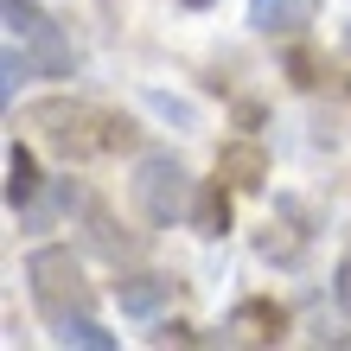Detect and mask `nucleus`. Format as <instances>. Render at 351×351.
I'll use <instances>...</instances> for the list:
<instances>
[{
	"label": "nucleus",
	"instance_id": "obj_1",
	"mask_svg": "<svg viewBox=\"0 0 351 351\" xmlns=\"http://www.w3.org/2000/svg\"><path fill=\"white\" fill-rule=\"evenodd\" d=\"M26 121H32V128L45 134L64 160H96V154H121V147H134V128H128L121 115L96 109V102H71V96H58V102H32Z\"/></svg>",
	"mask_w": 351,
	"mask_h": 351
},
{
	"label": "nucleus",
	"instance_id": "obj_2",
	"mask_svg": "<svg viewBox=\"0 0 351 351\" xmlns=\"http://www.w3.org/2000/svg\"><path fill=\"white\" fill-rule=\"evenodd\" d=\"M26 281H32V300H38V313L51 326L71 319V313H90V281H84V262L71 250H32Z\"/></svg>",
	"mask_w": 351,
	"mask_h": 351
},
{
	"label": "nucleus",
	"instance_id": "obj_3",
	"mask_svg": "<svg viewBox=\"0 0 351 351\" xmlns=\"http://www.w3.org/2000/svg\"><path fill=\"white\" fill-rule=\"evenodd\" d=\"M134 204L147 211L154 223H173V217H192V179L173 154H147L134 167Z\"/></svg>",
	"mask_w": 351,
	"mask_h": 351
},
{
	"label": "nucleus",
	"instance_id": "obj_4",
	"mask_svg": "<svg viewBox=\"0 0 351 351\" xmlns=\"http://www.w3.org/2000/svg\"><path fill=\"white\" fill-rule=\"evenodd\" d=\"M26 64H32V77H71V71H77V51L58 38V26L45 19V26L26 38Z\"/></svg>",
	"mask_w": 351,
	"mask_h": 351
},
{
	"label": "nucleus",
	"instance_id": "obj_5",
	"mask_svg": "<svg viewBox=\"0 0 351 351\" xmlns=\"http://www.w3.org/2000/svg\"><path fill=\"white\" fill-rule=\"evenodd\" d=\"M115 300H121V313H160V306L173 300V275H121L115 281Z\"/></svg>",
	"mask_w": 351,
	"mask_h": 351
},
{
	"label": "nucleus",
	"instance_id": "obj_6",
	"mask_svg": "<svg viewBox=\"0 0 351 351\" xmlns=\"http://www.w3.org/2000/svg\"><path fill=\"white\" fill-rule=\"evenodd\" d=\"M217 173L237 185V192H256V185L268 179V154L256 147V141H230V147L217 154Z\"/></svg>",
	"mask_w": 351,
	"mask_h": 351
},
{
	"label": "nucleus",
	"instance_id": "obj_7",
	"mask_svg": "<svg viewBox=\"0 0 351 351\" xmlns=\"http://www.w3.org/2000/svg\"><path fill=\"white\" fill-rule=\"evenodd\" d=\"M313 7L319 0H250V26L256 32H300V26H313Z\"/></svg>",
	"mask_w": 351,
	"mask_h": 351
},
{
	"label": "nucleus",
	"instance_id": "obj_8",
	"mask_svg": "<svg viewBox=\"0 0 351 351\" xmlns=\"http://www.w3.org/2000/svg\"><path fill=\"white\" fill-rule=\"evenodd\" d=\"M192 230L198 237H223V230H230V192H223V173L192 192Z\"/></svg>",
	"mask_w": 351,
	"mask_h": 351
},
{
	"label": "nucleus",
	"instance_id": "obj_9",
	"mask_svg": "<svg viewBox=\"0 0 351 351\" xmlns=\"http://www.w3.org/2000/svg\"><path fill=\"white\" fill-rule=\"evenodd\" d=\"M32 198H38V160L13 141V147H7V204H13V211H26Z\"/></svg>",
	"mask_w": 351,
	"mask_h": 351
},
{
	"label": "nucleus",
	"instance_id": "obj_10",
	"mask_svg": "<svg viewBox=\"0 0 351 351\" xmlns=\"http://www.w3.org/2000/svg\"><path fill=\"white\" fill-rule=\"evenodd\" d=\"M300 250H306V230H294V223H275V217H268L262 223V237H256V256L262 262H300Z\"/></svg>",
	"mask_w": 351,
	"mask_h": 351
},
{
	"label": "nucleus",
	"instance_id": "obj_11",
	"mask_svg": "<svg viewBox=\"0 0 351 351\" xmlns=\"http://www.w3.org/2000/svg\"><path fill=\"white\" fill-rule=\"evenodd\" d=\"M58 345H84V351H115V332H102L90 313H71L58 319Z\"/></svg>",
	"mask_w": 351,
	"mask_h": 351
},
{
	"label": "nucleus",
	"instance_id": "obj_12",
	"mask_svg": "<svg viewBox=\"0 0 351 351\" xmlns=\"http://www.w3.org/2000/svg\"><path fill=\"white\" fill-rule=\"evenodd\" d=\"M237 326H256L250 339H281V306H262V300H250V306H237Z\"/></svg>",
	"mask_w": 351,
	"mask_h": 351
},
{
	"label": "nucleus",
	"instance_id": "obj_13",
	"mask_svg": "<svg viewBox=\"0 0 351 351\" xmlns=\"http://www.w3.org/2000/svg\"><path fill=\"white\" fill-rule=\"evenodd\" d=\"M90 230H96V250L102 256H134V237H115L109 211H96V204H90Z\"/></svg>",
	"mask_w": 351,
	"mask_h": 351
},
{
	"label": "nucleus",
	"instance_id": "obj_14",
	"mask_svg": "<svg viewBox=\"0 0 351 351\" xmlns=\"http://www.w3.org/2000/svg\"><path fill=\"white\" fill-rule=\"evenodd\" d=\"M0 13H7V26L19 38H32L38 26H45V13H38V0H0Z\"/></svg>",
	"mask_w": 351,
	"mask_h": 351
},
{
	"label": "nucleus",
	"instance_id": "obj_15",
	"mask_svg": "<svg viewBox=\"0 0 351 351\" xmlns=\"http://www.w3.org/2000/svg\"><path fill=\"white\" fill-rule=\"evenodd\" d=\"M332 300H339V313L351 319V243H345V256H339V268H332Z\"/></svg>",
	"mask_w": 351,
	"mask_h": 351
},
{
	"label": "nucleus",
	"instance_id": "obj_16",
	"mask_svg": "<svg viewBox=\"0 0 351 351\" xmlns=\"http://www.w3.org/2000/svg\"><path fill=\"white\" fill-rule=\"evenodd\" d=\"M154 345H198V332H192V326H160Z\"/></svg>",
	"mask_w": 351,
	"mask_h": 351
},
{
	"label": "nucleus",
	"instance_id": "obj_17",
	"mask_svg": "<svg viewBox=\"0 0 351 351\" xmlns=\"http://www.w3.org/2000/svg\"><path fill=\"white\" fill-rule=\"evenodd\" d=\"M179 7H211V0H179Z\"/></svg>",
	"mask_w": 351,
	"mask_h": 351
},
{
	"label": "nucleus",
	"instance_id": "obj_18",
	"mask_svg": "<svg viewBox=\"0 0 351 351\" xmlns=\"http://www.w3.org/2000/svg\"><path fill=\"white\" fill-rule=\"evenodd\" d=\"M345 45H351V26H345Z\"/></svg>",
	"mask_w": 351,
	"mask_h": 351
}]
</instances>
